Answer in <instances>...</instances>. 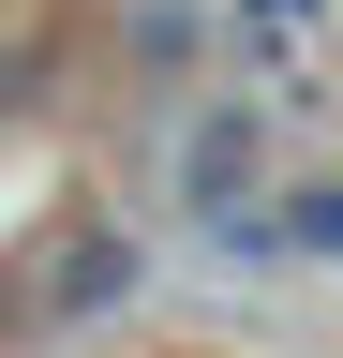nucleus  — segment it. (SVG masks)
<instances>
[{"mask_svg": "<svg viewBox=\"0 0 343 358\" xmlns=\"http://www.w3.org/2000/svg\"><path fill=\"white\" fill-rule=\"evenodd\" d=\"M180 179H194V209H239V179H254V120H194Z\"/></svg>", "mask_w": 343, "mask_h": 358, "instance_id": "f257e3e1", "label": "nucleus"}, {"mask_svg": "<svg viewBox=\"0 0 343 358\" xmlns=\"http://www.w3.org/2000/svg\"><path fill=\"white\" fill-rule=\"evenodd\" d=\"M105 299H135V239H90V254L60 268V299H45V313H105Z\"/></svg>", "mask_w": 343, "mask_h": 358, "instance_id": "f03ea898", "label": "nucleus"}, {"mask_svg": "<svg viewBox=\"0 0 343 358\" xmlns=\"http://www.w3.org/2000/svg\"><path fill=\"white\" fill-rule=\"evenodd\" d=\"M284 239L314 254V268H343V179H314V194H284Z\"/></svg>", "mask_w": 343, "mask_h": 358, "instance_id": "7ed1b4c3", "label": "nucleus"}, {"mask_svg": "<svg viewBox=\"0 0 343 358\" xmlns=\"http://www.w3.org/2000/svg\"><path fill=\"white\" fill-rule=\"evenodd\" d=\"M254 15H269V30H298V15H314V0H254Z\"/></svg>", "mask_w": 343, "mask_h": 358, "instance_id": "20e7f679", "label": "nucleus"}]
</instances>
